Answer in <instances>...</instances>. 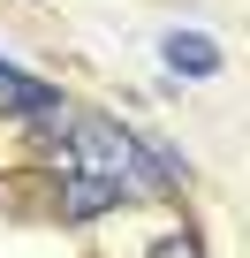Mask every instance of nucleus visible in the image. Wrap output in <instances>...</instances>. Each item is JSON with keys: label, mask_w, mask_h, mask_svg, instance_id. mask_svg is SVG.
I'll return each instance as SVG.
<instances>
[{"label": "nucleus", "mask_w": 250, "mask_h": 258, "mask_svg": "<svg viewBox=\"0 0 250 258\" xmlns=\"http://www.w3.org/2000/svg\"><path fill=\"white\" fill-rule=\"evenodd\" d=\"M68 167H84V175H106L114 190H159V182H182V160L175 152H152V145H137L121 121H76L68 129Z\"/></svg>", "instance_id": "f257e3e1"}, {"label": "nucleus", "mask_w": 250, "mask_h": 258, "mask_svg": "<svg viewBox=\"0 0 250 258\" xmlns=\"http://www.w3.org/2000/svg\"><path fill=\"white\" fill-rule=\"evenodd\" d=\"M114 198H121V190H114L106 175H84V167L61 175V213H68V220H91V213H106Z\"/></svg>", "instance_id": "f03ea898"}, {"label": "nucleus", "mask_w": 250, "mask_h": 258, "mask_svg": "<svg viewBox=\"0 0 250 258\" xmlns=\"http://www.w3.org/2000/svg\"><path fill=\"white\" fill-rule=\"evenodd\" d=\"M159 53H167V69H175V76H220V46H212V38H197V31H175Z\"/></svg>", "instance_id": "7ed1b4c3"}, {"label": "nucleus", "mask_w": 250, "mask_h": 258, "mask_svg": "<svg viewBox=\"0 0 250 258\" xmlns=\"http://www.w3.org/2000/svg\"><path fill=\"white\" fill-rule=\"evenodd\" d=\"M152 258H205V243H197L190 228H175V235H159V243H152Z\"/></svg>", "instance_id": "20e7f679"}]
</instances>
